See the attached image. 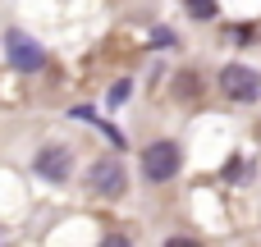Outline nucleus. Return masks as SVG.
I'll list each match as a JSON object with an SVG mask.
<instances>
[{"mask_svg":"<svg viewBox=\"0 0 261 247\" xmlns=\"http://www.w3.org/2000/svg\"><path fill=\"white\" fill-rule=\"evenodd\" d=\"M124 96H128V83H115V87H110V105H119Z\"/></svg>","mask_w":261,"mask_h":247,"instance_id":"0eeeda50","label":"nucleus"},{"mask_svg":"<svg viewBox=\"0 0 261 247\" xmlns=\"http://www.w3.org/2000/svg\"><path fill=\"white\" fill-rule=\"evenodd\" d=\"M5 55H9V64H14L18 73H37V69H46V50H41L28 32H5Z\"/></svg>","mask_w":261,"mask_h":247,"instance_id":"7ed1b4c3","label":"nucleus"},{"mask_svg":"<svg viewBox=\"0 0 261 247\" xmlns=\"http://www.w3.org/2000/svg\"><path fill=\"white\" fill-rule=\"evenodd\" d=\"M184 9H188L193 18H216V14H220L216 0H184Z\"/></svg>","mask_w":261,"mask_h":247,"instance_id":"423d86ee","label":"nucleus"},{"mask_svg":"<svg viewBox=\"0 0 261 247\" xmlns=\"http://www.w3.org/2000/svg\"><path fill=\"white\" fill-rule=\"evenodd\" d=\"M87 183H92V193L96 197H124V188H128V179H124V165L119 160H92V170H87Z\"/></svg>","mask_w":261,"mask_h":247,"instance_id":"39448f33","label":"nucleus"},{"mask_svg":"<svg viewBox=\"0 0 261 247\" xmlns=\"http://www.w3.org/2000/svg\"><path fill=\"white\" fill-rule=\"evenodd\" d=\"M179 165H184L179 142L161 138V142H147V147H142V179H147V183H170V179L179 174Z\"/></svg>","mask_w":261,"mask_h":247,"instance_id":"f257e3e1","label":"nucleus"},{"mask_svg":"<svg viewBox=\"0 0 261 247\" xmlns=\"http://www.w3.org/2000/svg\"><path fill=\"white\" fill-rule=\"evenodd\" d=\"M220 92L229 96V101H257L261 96V73L257 69H248V64H225L220 69Z\"/></svg>","mask_w":261,"mask_h":247,"instance_id":"f03ea898","label":"nucleus"},{"mask_svg":"<svg viewBox=\"0 0 261 247\" xmlns=\"http://www.w3.org/2000/svg\"><path fill=\"white\" fill-rule=\"evenodd\" d=\"M32 170H37V179H46V183H64V179H69V170H73V156H69V147L46 142V147L37 151Z\"/></svg>","mask_w":261,"mask_h":247,"instance_id":"20e7f679","label":"nucleus"}]
</instances>
